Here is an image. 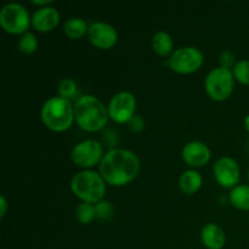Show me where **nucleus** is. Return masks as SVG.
<instances>
[{
    "mask_svg": "<svg viewBox=\"0 0 249 249\" xmlns=\"http://www.w3.org/2000/svg\"><path fill=\"white\" fill-rule=\"evenodd\" d=\"M75 218L83 225L92 223L96 219V208L95 204L87 203V202H80L75 208Z\"/></svg>",
    "mask_w": 249,
    "mask_h": 249,
    "instance_id": "6ab92c4d",
    "label": "nucleus"
},
{
    "mask_svg": "<svg viewBox=\"0 0 249 249\" xmlns=\"http://www.w3.org/2000/svg\"><path fill=\"white\" fill-rule=\"evenodd\" d=\"M87 36L89 43L100 50H109L118 41L117 29L112 24L102 21L90 23Z\"/></svg>",
    "mask_w": 249,
    "mask_h": 249,
    "instance_id": "9b49d317",
    "label": "nucleus"
},
{
    "mask_svg": "<svg viewBox=\"0 0 249 249\" xmlns=\"http://www.w3.org/2000/svg\"><path fill=\"white\" fill-rule=\"evenodd\" d=\"M141 169L140 158L126 148H112L105 153L99 165V172L107 182L114 187L130 184L138 178Z\"/></svg>",
    "mask_w": 249,
    "mask_h": 249,
    "instance_id": "f257e3e1",
    "label": "nucleus"
},
{
    "mask_svg": "<svg viewBox=\"0 0 249 249\" xmlns=\"http://www.w3.org/2000/svg\"><path fill=\"white\" fill-rule=\"evenodd\" d=\"M229 202L238 211H249V185L238 184L230 190Z\"/></svg>",
    "mask_w": 249,
    "mask_h": 249,
    "instance_id": "a211bd4d",
    "label": "nucleus"
},
{
    "mask_svg": "<svg viewBox=\"0 0 249 249\" xmlns=\"http://www.w3.org/2000/svg\"><path fill=\"white\" fill-rule=\"evenodd\" d=\"M61 15L53 6L39 7L32 15V27L39 33H49L60 24Z\"/></svg>",
    "mask_w": 249,
    "mask_h": 249,
    "instance_id": "ddd939ff",
    "label": "nucleus"
},
{
    "mask_svg": "<svg viewBox=\"0 0 249 249\" xmlns=\"http://www.w3.org/2000/svg\"><path fill=\"white\" fill-rule=\"evenodd\" d=\"M243 124H245L246 130H247L248 133H249V113L247 114V116L245 117V121H243Z\"/></svg>",
    "mask_w": 249,
    "mask_h": 249,
    "instance_id": "cd10ccee",
    "label": "nucleus"
},
{
    "mask_svg": "<svg viewBox=\"0 0 249 249\" xmlns=\"http://www.w3.org/2000/svg\"><path fill=\"white\" fill-rule=\"evenodd\" d=\"M235 89V77L229 68L216 67L209 71L204 79V90L211 100L223 102L232 95Z\"/></svg>",
    "mask_w": 249,
    "mask_h": 249,
    "instance_id": "39448f33",
    "label": "nucleus"
},
{
    "mask_svg": "<svg viewBox=\"0 0 249 249\" xmlns=\"http://www.w3.org/2000/svg\"><path fill=\"white\" fill-rule=\"evenodd\" d=\"M89 26L90 24H88V22L82 17H71L65 22L63 32H65L67 38L72 39V40H77V39L87 36L88 31H89Z\"/></svg>",
    "mask_w": 249,
    "mask_h": 249,
    "instance_id": "f3484780",
    "label": "nucleus"
},
{
    "mask_svg": "<svg viewBox=\"0 0 249 249\" xmlns=\"http://www.w3.org/2000/svg\"><path fill=\"white\" fill-rule=\"evenodd\" d=\"M203 185V177L197 169H187L180 175L179 189L184 195L191 196L197 194Z\"/></svg>",
    "mask_w": 249,
    "mask_h": 249,
    "instance_id": "2eb2a0df",
    "label": "nucleus"
},
{
    "mask_svg": "<svg viewBox=\"0 0 249 249\" xmlns=\"http://www.w3.org/2000/svg\"><path fill=\"white\" fill-rule=\"evenodd\" d=\"M136 106L138 102L133 92L126 90L116 92L107 105L109 119L117 124H128L136 114Z\"/></svg>",
    "mask_w": 249,
    "mask_h": 249,
    "instance_id": "1a4fd4ad",
    "label": "nucleus"
},
{
    "mask_svg": "<svg viewBox=\"0 0 249 249\" xmlns=\"http://www.w3.org/2000/svg\"><path fill=\"white\" fill-rule=\"evenodd\" d=\"M57 94L66 100H72L78 94V85L72 78H63L57 84Z\"/></svg>",
    "mask_w": 249,
    "mask_h": 249,
    "instance_id": "412c9836",
    "label": "nucleus"
},
{
    "mask_svg": "<svg viewBox=\"0 0 249 249\" xmlns=\"http://www.w3.org/2000/svg\"><path fill=\"white\" fill-rule=\"evenodd\" d=\"M153 51L160 57H169L174 53V40L172 36L164 31L156 32L151 40Z\"/></svg>",
    "mask_w": 249,
    "mask_h": 249,
    "instance_id": "dca6fc26",
    "label": "nucleus"
},
{
    "mask_svg": "<svg viewBox=\"0 0 249 249\" xmlns=\"http://www.w3.org/2000/svg\"><path fill=\"white\" fill-rule=\"evenodd\" d=\"M213 174L216 182L224 189H233L241 179V169L236 160L230 156H223L214 163Z\"/></svg>",
    "mask_w": 249,
    "mask_h": 249,
    "instance_id": "9d476101",
    "label": "nucleus"
},
{
    "mask_svg": "<svg viewBox=\"0 0 249 249\" xmlns=\"http://www.w3.org/2000/svg\"><path fill=\"white\" fill-rule=\"evenodd\" d=\"M32 4L36 5V6L39 7H45V6H50L53 4V0H32Z\"/></svg>",
    "mask_w": 249,
    "mask_h": 249,
    "instance_id": "bb28decb",
    "label": "nucleus"
},
{
    "mask_svg": "<svg viewBox=\"0 0 249 249\" xmlns=\"http://www.w3.org/2000/svg\"><path fill=\"white\" fill-rule=\"evenodd\" d=\"M73 195L82 202L96 204L102 201L107 191V182L100 174L92 169L80 170L71 180Z\"/></svg>",
    "mask_w": 249,
    "mask_h": 249,
    "instance_id": "20e7f679",
    "label": "nucleus"
},
{
    "mask_svg": "<svg viewBox=\"0 0 249 249\" xmlns=\"http://www.w3.org/2000/svg\"><path fill=\"white\" fill-rule=\"evenodd\" d=\"M107 106L94 95H82L74 102V122L82 130L97 133L108 123Z\"/></svg>",
    "mask_w": 249,
    "mask_h": 249,
    "instance_id": "f03ea898",
    "label": "nucleus"
},
{
    "mask_svg": "<svg viewBox=\"0 0 249 249\" xmlns=\"http://www.w3.org/2000/svg\"><path fill=\"white\" fill-rule=\"evenodd\" d=\"M235 80L243 85H249V60H240L232 68Z\"/></svg>",
    "mask_w": 249,
    "mask_h": 249,
    "instance_id": "4be33fe9",
    "label": "nucleus"
},
{
    "mask_svg": "<svg viewBox=\"0 0 249 249\" xmlns=\"http://www.w3.org/2000/svg\"><path fill=\"white\" fill-rule=\"evenodd\" d=\"M181 158L190 169H197L208 164L212 158V151L203 141H190L182 147Z\"/></svg>",
    "mask_w": 249,
    "mask_h": 249,
    "instance_id": "f8f14e48",
    "label": "nucleus"
},
{
    "mask_svg": "<svg viewBox=\"0 0 249 249\" xmlns=\"http://www.w3.org/2000/svg\"><path fill=\"white\" fill-rule=\"evenodd\" d=\"M247 177H248V181H249V169H248V174H247Z\"/></svg>",
    "mask_w": 249,
    "mask_h": 249,
    "instance_id": "c85d7f7f",
    "label": "nucleus"
},
{
    "mask_svg": "<svg viewBox=\"0 0 249 249\" xmlns=\"http://www.w3.org/2000/svg\"><path fill=\"white\" fill-rule=\"evenodd\" d=\"M7 209H9V203H7V199L4 195L0 196V219H4L5 215L7 213Z\"/></svg>",
    "mask_w": 249,
    "mask_h": 249,
    "instance_id": "a878e982",
    "label": "nucleus"
},
{
    "mask_svg": "<svg viewBox=\"0 0 249 249\" xmlns=\"http://www.w3.org/2000/svg\"><path fill=\"white\" fill-rule=\"evenodd\" d=\"M105 152L101 143L95 139H87L73 146L71 151V160L82 170L92 169L100 165Z\"/></svg>",
    "mask_w": 249,
    "mask_h": 249,
    "instance_id": "6e6552de",
    "label": "nucleus"
},
{
    "mask_svg": "<svg viewBox=\"0 0 249 249\" xmlns=\"http://www.w3.org/2000/svg\"><path fill=\"white\" fill-rule=\"evenodd\" d=\"M128 125L129 129H130L133 133H140V131H142L143 129H145V119L141 116H139V114H135V116L129 121Z\"/></svg>",
    "mask_w": 249,
    "mask_h": 249,
    "instance_id": "393cba45",
    "label": "nucleus"
},
{
    "mask_svg": "<svg viewBox=\"0 0 249 249\" xmlns=\"http://www.w3.org/2000/svg\"><path fill=\"white\" fill-rule=\"evenodd\" d=\"M95 208H96V219H99V220H109L113 215V204L106 199L97 202L95 204Z\"/></svg>",
    "mask_w": 249,
    "mask_h": 249,
    "instance_id": "5701e85b",
    "label": "nucleus"
},
{
    "mask_svg": "<svg viewBox=\"0 0 249 249\" xmlns=\"http://www.w3.org/2000/svg\"><path fill=\"white\" fill-rule=\"evenodd\" d=\"M237 61H235V55L231 53L230 50H225L224 53H220L219 56V63H220V67L229 68V70L232 71L233 66L236 65Z\"/></svg>",
    "mask_w": 249,
    "mask_h": 249,
    "instance_id": "b1692460",
    "label": "nucleus"
},
{
    "mask_svg": "<svg viewBox=\"0 0 249 249\" xmlns=\"http://www.w3.org/2000/svg\"><path fill=\"white\" fill-rule=\"evenodd\" d=\"M201 241L207 249H223L226 245V233L218 224L208 223L201 229Z\"/></svg>",
    "mask_w": 249,
    "mask_h": 249,
    "instance_id": "4468645a",
    "label": "nucleus"
},
{
    "mask_svg": "<svg viewBox=\"0 0 249 249\" xmlns=\"http://www.w3.org/2000/svg\"><path fill=\"white\" fill-rule=\"evenodd\" d=\"M38 38L34 33L32 32H27V33L22 34L19 36L18 41H17V48H18L19 53L23 55H32L38 50Z\"/></svg>",
    "mask_w": 249,
    "mask_h": 249,
    "instance_id": "aec40b11",
    "label": "nucleus"
},
{
    "mask_svg": "<svg viewBox=\"0 0 249 249\" xmlns=\"http://www.w3.org/2000/svg\"><path fill=\"white\" fill-rule=\"evenodd\" d=\"M204 63V53L196 46H182L175 49L168 57L167 66L178 74H192Z\"/></svg>",
    "mask_w": 249,
    "mask_h": 249,
    "instance_id": "0eeeda50",
    "label": "nucleus"
},
{
    "mask_svg": "<svg viewBox=\"0 0 249 249\" xmlns=\"http://www.w3.org/2000/svg\"><path fill=\"white\" fill-rule=\"evenodd\" d=\"M40 119L49 130L63 133L74 122V104L60 96L50 97L41 106Z\"/></svg>",
    "mask_w": 249,
    "mask_h": 249,
    "instance_id": "7ed1b4c3",
    "label": "nucleus"
},
{
    "mask_svg": "<svg viewBox=\"0 0 249 249\" xmlns=\"http://www.w3.org/2000/svg\"><path fill=\"white\" fill-rule=\"evenodd\" d=\"M0 26L6 33L21 36L29 32L32 16L19 2H7L0 10Z\"/></svg>",
    "mask_w": 249,
    "mask_h": 249,
    "instance_id": "423d86ee",
    "label": "nucleus"
}]
</instances>
